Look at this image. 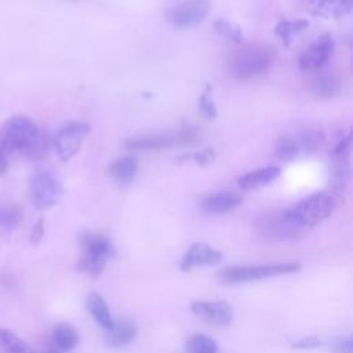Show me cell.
<instances>
[{
  "label": "cell",
  "mask_w": 353,
  "mask_h": 353,
  "mask_svg": "<svg viewBox=\"0 0 353 353\" xmlns=\"http://www.w3.org/2000/svg\"><path fill=\"white\" fill-rule=\"evenodd\" d=\"M48 139L44 131L28 116H12L0 127V156L8 159L19 152L30 159L46 153Z\"/></svg>",
  "instance_id": "1"
},
{
  "label": "cell",
  "mask_w": 353,
  "mask_h": 353,
  "mask_svg": "<svg viewBox=\"0 0 353 353\" xmlns=\"http://www.w3.org/2000/svg\"><path fill=\"white\" fill-rule=\"evenodd\" d=\"M80 245L83 254L77 262V268L91 277H98L103 272L108 261L116 254L113 243L106 236L95 232L83 233Z\"/></svg>",
  "instance_id": "2"
},
{
  "label": "cell",
  "mask_w": 353,
  "mask_h": 353,
  "mask_svg": "<svg viewBox=\"0 0 353 353\" xmlns=\"http://www.w3.org/2000/svg\"><path fill=\"white\" fill-rule=\"evenodd\" d=\"M274 62V51L268 46H247L236 51L229 62V70L239 80H248L266 72Z\"/></svg>",
  "instance_id": "3"
},
{
  "label": "cell",
  "mask_w": 353,
  "mask_h": 353,
  "mask_svg": "<svg viewBox=\"0 0 353 353\" xmlns=\"http://www.w3.org/2000/svg\"><path fill=\"white\" fill-rule=\"evenodd\" d=\"M336 200L331 193H314L303 200L295 203L292 207L287 208L285 212L291 221L303 229L313 228L327 219L335 210Z\"/></svg>",
  "instance_id": "4"
},
{
  "label": "cell",
  "mask_w": 353,
  "mask_h": 353,
  "mask_svg": "<svg viewBox=\"0 0 353 353\" xmlns=\"http://www.w3.org/2000/svg\"><path fill=\"white\" fill-rule=\"evenodd\" d=\"M302 268L298 262H273L263 265H248V266H230L225 268L218 273L219 280L228 284H239L256 281L263 279H272L283 274H291L299 272Z\"/></svg>",
  "instance_id": "5"
},
{
  "label": "cell",
  "mask_w": 353,
  "mask_h": 353,
  "mask_svg": "<svg viewBox=\"0 0 353 353\" xmlns=\"http://www.w3.org/2000/svg\"><path fill=\"white\" fill-rule=\"evenodd\" d=\"M254 228L261 237L273 241L296 240L306 233V229L298 226L294 221L290 219L285 210H272L262 212L256 216Z\"/></svg>",
  "instance_id": "6"
},
{
  "label": "cell",
  "mask_w": 353,
  "mask_h": 353,
  "mask_svg": "<svg viewBox=\"0 0 353 353\" xmlns=\"http://www.w3.org/2000/svg\"><path fill=\"white\" fill-rule=\"evenodd\" d=\"M210 10V0H182L167 11L165 18L172 26L186 29L203 22Z\"/></svg>",
  "instance_id": "7"
},
{
  "label": "cell",
  "mask_w": 353,
  "mask_h": 353,
  "mask_svg": "<svg viewBox=\"0 0 353 353\" xmlns=\"http://www.w3.org/2000/svg\"><path fill=\"white\" fill-rule=\"evenodd\" d=\"M90 130V125L83 121H69L62 125L54 138V148L58 157L62 161L72 159L79 152Z\"/></svg>",
  "instance_id": "8"
},
{
  "label": "cell",
  "mask_w": 353,
  "mask_h": 353,
  "mask_svg": "<svg viewBox=\"0 0 353 353\" xmlns=\"http://www.w3.org/2000/svg\"><path fill=\"white\" fill-rule=\"evenodd\" d=\"M30 196L36 208L47 210L58 204L62 197V188L50 172L37 171L30 179Z\"/></svg>",
  "instance_id": "9"
},
{
  "label": "cell",
  "mask_w": 353,
  "mask_h": 353,
  "mask_svg": "<svg viewBox=\"0 0 353 353\" xmlns=\"http://www.w3.org/2000/svg\"><path fill=\"white\" fill-rule=\"evenodd\" d=\"M190 310L203 321L218 327L229 325L234 316L232 305L226 301H194Z\"/></svg>",
  "instance_id": "10"
},
{
  "label": "cell",
  "mask_w": 353,
  "mask_h": 353,
  "mask_svg": "<svg viewBox=\"0 0 353 353\" xmlns=\"http://www.w3.org/2000/svg\"><path fill=\"white\" fill-rule=\"evenodd\" d=\"M334 50V40L330 34L319 36L301 55L299 68L306 72L320 69L331 57Z\"/></svg>",
  "instance_id": "11"
},
{
  "label": "cell",
  "mask_w": 353,
  "mask_h": 353,
  "mask_svg": "<svg viewBox=\"0 0 353 353\" xmlns=\"http://www.w3.org/2000/svg\"><path fill=\"white\" fill-rule=\"evenodd\" d=\"M222 261V252L207 243H193L186 252L183 254L182 259L179 261V269L182 272H189L194 268L216 265Z\"/></svg>",
  "instance_id": "12"
},
{
  "label": "cell",
  "mask_w": 353,
  "mask_h": 353,
  "mask_svg": "<svg viewBox=\"0 0 353 353\" xmlns=\"http://www.w3.org/2000/svg\"><path fill=\"white\" fill-rule=\"evenodd\" d=\"M241 203L243 197L239 193L225 190L205 196L200 203V208L208 215H222L233 211Z\"/></svg>",
  "instance_id": "13"
},
{
  "label": "cell",
  "mask_w": 353,
  "mask_h": 353,
  "mask_svg": "<svg viewBox=\"0 0 353 353\" xmlns=\"http://www.w3.org/2000/svg\"><path fill=\"white\" fill-rule=\"evenodd\" d=\"M124 145L127 149H132V150L163 149V148L176 145V132H163V134L135 137V138L127 139Z\"/></svg>",
  "instance_id": "14"
},
{
  "label": "cell",
  "mask_w": 353,
  "mask_h": 353,
  "mask_svg": "<svg viewBox=\"0 0 353 353\" xmlns=\"http://www.w3.org/2000/svg\"><path fill=\"white\" fill-rule=\"evenodd\" d=\"M280 174H281L280 167H276V165L262 167V168L243 174L241 176H239L237 183L244 190H254L272 183L274 179L280 176Z\"/></svg>",
  "instance_id": "15"
},
{
  "label": "cell",
  "mask_w": 353,
  "mask_h": 353,
  "mask_svg": "<svg viewBox=\"0 0 353 353\" xmlns=\"http://www.w3.org/2000/svg\"><path fill=\"white\" fill-rule=\"evenodd\" d=\"M137 336V325L128 319L114 321L112 328L106 331L105 341L112 347H121L131 343Z\"/></svg>",
  "instance_id": "16"
},
{
  "label": "cell",
  "mask_w": 353,
  "mask_h": 353,
  "mask_svg": "<svg viewBox=\"0 0 353 353\" xmlns=\"http://www.w3.org/2000/svg\"><path fill=\"white\" fill-rule=\"evenodd\" d=\"M79 332L68 323H58L54 325L51 332L52 347L59 353L72 352L79 345Z\"/></svg>",
  "instance_id": "17"
},
{
  "label": "cell",
  "mask_w": 353,
  "mask_h": 353,
  "mask_svg": "<svg viewBox=\"0 0 353 353\" xmlns=\"http://www.w3.org/2000/svg\"><path fill=\"white\" fill-rule=\"evenodd\" d=\"M85 307L99 327H102L105 331L112 328L114 320L112 317L108 303L105 302L101 294L91 292L85 299Z\"/></svg>",
  "instance_id": "18"
},
{
  "label": "cell",
  "mask_w": 353,
  "mask_h": 353,
  "mask_svg": "<svg viewBox=\"0 0 353 353\" xmlns=\"http://www.w3.org/2000/svg\"><path fill=\"white\" fill-rule=\"evenodd\" d=\"M138 171V160L137 157L132 156H124L117 159L116 161L112 163L109 167V174L110 176L121 186L130 185Z\"/></svg>",
  "instance_id": "19"
},
{
  "label": "cell",
  "mask_w": 353,
  "mask_h": 353,
  "mask_svg": "<svg viewBox=\"0 0 353 353\" xmlns=\"http://www.w3.org/2000/svg\"><path fill=\"white\" fill-rule=\"evenodd\" d=\"M352 10V0H316L312 6L314 15L325 19H339Z\"/></svg>",
  "instance_id": "20"
},
{
  "label": "cell",
  "mask_w": 353,
  "mask_h": 353,
  "mask_svg": "<svg viewBox=\"0 0 353 353\" xmlns=\"http://www.w3.org/2000/svg\"><path fill=\"white\" fill-rule=\"evenodd\" d=\"M309 28V21L307 19H281L276 28L274 33L279 36L280 41L285 48H288L295 37L305 32Z\"/></svg>",
  "instance_id": "21"
},
{
  "label": "cell",
  "mask_w": 353,
  "mask_h": 353,
  "mask_svg": "<svg viewBox=\"0 0 353 353\" xmlns=\"http://www.w3.org/2000/svg\"><path fill=\"white\" fill-rule=\"evenodd\" d=\"M0 349L4 353H36L25 339L4 327H0Z\"/></svg>",
  "instance_id": "22"
},
{
  "label": "cell",
  "mask_w": 353,
  "mask_h": 353,
  "mask_svg": "<svg viewBox=\"0 0 353 353\" xmlns=\"http://www.w3.org/2000/svg\"><path fill=\"white\" fill-rule=\"evenodd\" d=\"M310 90L319 98H334L341 92V80L334 74H321L312 81Z\"/></svg>",
  "instance_id": "23"
},
{
  "label": "cell",
  "mask_w": 353,
  "mask_h": 353,
  "mask_svg": "<svg viewBox=\"0 0 353 353\" xmlns=\"http://www.w3.org/2000/svg\"><path fill=\"white\" fill-rule=\"evenodd\" d=\"M23 221V210L19 204L10 203L0 205V228L3 229H17Z\"/></svg>",
  "instance_id": "24"
},
{
  "label": "cell",
  "mask_w": 353,
  "mask_h": 353,
  "mask_svg": "<svg viewBox=\"0 0 353 353\" xmlns=\"http://www.w3.org/2000/svg\"><path fill=\"white\" fill-rule=\"evenodd\" d=\"M216 342L204 334H194L185 343L186 353H216Z\"/></svg>",
  "instance_id": "25"
},
{
  "label": "cell",
  "mask_w": 353,
  "mask_h": 353,
  "mask_svg": "<svg viewBox=\"0 0 353 353\" xmlns=\"http://www.w3.org/2000/svg\"><path fill=\"white\" fill-rule=\"evenodd\" d=\"M295 141L298 143L299 152L302 150L305 153H313L320 149V146L324 142V138L319 130H306Z\"/></svg>",
  "instance_id": "26"
},
{
  "label": "cell",
  "mask_w": 353,
  "mask_h": 353,
  "mask_svg": "<svg viewBox=\"0 0 353 353\" xmlns=\"http://www.w3.org/2000/svg\"><path fill=\"white\" fill-rule=\"evenodd\" d=\"M214 160H215V152L211 148H207L203 150H196V152L182 153L178 157H175V163H178V164L193 163L197 165H208V164L214 163Z\"/></svg>",
  "instance_id": "27"
},
{
  "label": "cell",
  "mask_w": 353,
  "mask_h": 353,
  "mask_svg": "<svg viewBox=\"0 0 353 353\" xmlns=\"http://www.w3.org/2000/svg\"><path fill=\"white\" fill-rule=\"evenodd\" d=\"M214 29H215V32L219 36H222V37H225V39H228L230 41L243 43V40H244L243 39L244 36H243V32H241L240 26L233 23V22H230L229 19H225V18L216 19L214 22Z\"/></svg>",
  "instance_id": "28"
},
{
  "label": "cell",
  "mask_w": 353,
  "mask_h": 353,
  "mask_svg": "<svg viewBox=\"0 0 353 353\" xmlns=\"http://www.w3.org/2000/svg\"><path fill=\"white\" fill-rule=\"evenodd\" d=\"M299 153L298 143L291 137H280L274 145V154L283 161H290Z\"/></svg>",
  "instance_id": "29"
},
{
  "label": "cell",
  "mask_w": 353,
  "mask_h": 353,
  "mask_svg": "<svg viewBox=\"0 0 353 353\" xmlns=\"http://www.w3.org/2000/svg\"><path fill=\"white\" fill-rule=\"evenodd\" d=\"M199 110L205 120H212L216 117V106L212 98V85L207 84L199 98Z\"/></svg>",
  "instance_id": "30"
},
{
  "label": "cell",
  "mask_w": 353,
  "mask_h": 353,
  "mask_svg": "<svg viewBox=\"0 0 353 353\" xmlns=\"http://www.w3.org/2000/svg\"><path fill=\"white\" fill-rule=\"evenodd\" d=\"M347 179H349V167L346 161L338 160V164H335L332 168V176H331L332 189L335 192H341L347 183Z\"/></svg>",
  "instance_id": "31"
},
{
  "label": "cell",
  "mask_w": 353,
  "mask_h": 353,
  "mask_svg": "<svg viewBox=\"0 0 353 353\" xmlns=\"http://www.w3.org/2000/svg\"><path fill=\"white\" fill-rule=\"evenodd\" d=\"M352 149V135L347 134L342 137L332 149V157L339 161H346Z\"/></svg>",
  "instance_id": "32"
},
{
  "label": "cell",
  "mask_w": 353,
  "mask_h": 353,
  "mask_svg": "<svg viewBox=\"0 0 353 353\" xmlns=\"http://www.w3.org/2000/svg\"><path fill=\"white\" fill-rule=\"evenodd\" d=\"M331 353H353V338L352 335L341 336L330 343Z\"/></svg>",
  "instance_id": "33"
},
{
  "label": "cell",
  "mask_w": 353,
  "mask_h": 353,
  "mask_svg": "<svg viewBox=\"0 0 353 353\" xmlns=\"http://www.w3.org/2000/svg\"><path fill=\"white\" fill-rule=\"evenodd\" d=\"M323 345V342L317 338V336H305L301 338L298 341H295L292 343L294 349H302V350H307V349H317Z\"/></svg>",
  "instance_id": "34"
},
{
  "label": "cell",
  "mask_w": 353,
  "mask_h": 353,
  "mask_svg": "<svg viewBox=\"0 0 353 353\" xmlns=\"http://www.w3.org/2000/svg\"><path fill=\"white\" fill-rule=\"evenodd\" d=\"M44 233H46L44 218H39V219L36 221V223L33 225V228H32V232H30V243L39 244V243L43 240Z\"/></svg>",
  "instance_id": "35"
},
{
  "label": "cell",
  "mask_w": 353,
  "mask_h": 353,
  "mask_svg": "<svg viewBox=\"0 0 353 353\" xmlns=\"http://www.w3.org/2000/svg\"><path fill=\"white\" fill-rule=\"evenodd\" d=\"M8 170V159L4 156H0V175H4Z\"/></svg>",
  "instance_id": "36"
},
{
  "label": "cell",
  "mask_w": 353,
  "mask_h": 353,
  "mask_svg": "<svg viewBox=\"0 0 353 353\" xmlns=\"http://www.w3.org/2000/svg\"><path fill=\"white\" fill-rule=\"evenodd\" d=\"M44 353H59L57 349H54V347H48Z\"/></svg>",
  "instance_id": "37"
}]
</instances>
